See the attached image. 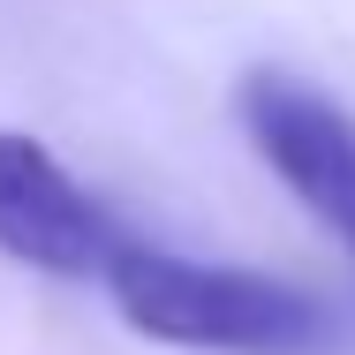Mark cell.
<instances>
[{"label": "cell", "instance_id": "obj_1", "mask_svg": "<svg viewBox=\"0 0 355 355\" xmlns=\"http://www.w3.org/2000/svg\"><path fill=\"white\" fill-rule=\"evenodd\" d=\"M114 310L137 325L144 340L166 348H205V355H310L340 333L333 302H318L310 287L265 280L242 265H197L174 250L129 242L114 257Z\"/></svg>", "mask_w": 355, "mask_h": 355}, {"label": "cell", "instance_id": "obj_2", "mask_svg": "<svg viewBox=\"0 0 355 355\" xmlns=\"http://www.w3.org/2000/svg\"><path fill=\"white\" fill-rule=\"evenodd\" d=\"M137 234L23 129H0V250L53 280H106Z\"/></svg>", "mask_w": 355, "mask_h": 355}, {"label": "cell", "instance_id": "obj_3", "mask_svg": "<svg viewBox=\"0 0 355 355\" xmlns=\"http://www.w3.org/2000/svg\"><path fill=\"white\" fill-rule=\"evenodd\" d=\"M234 114L257 144V159L295 189V205L310 219H325L340 234V250L355 257V114L318 98L310 83H295L280 69L242 76Z\"/></svg>", "mask_w": 355, "mask_h": 355}]
</instances>
